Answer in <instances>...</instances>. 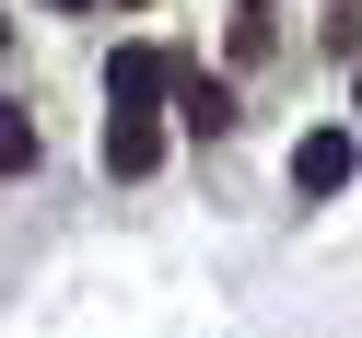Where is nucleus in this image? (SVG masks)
Returning <instances> with one entry per match:
<instances>
[{
  "label": "nucleus",
  "instance_id": "1",
  "mask_svg": "<svg viewBox=\"0 0 362 338\" xmlns=\"http://www.w3.org/2000/svg\"><path fill=\"white\" fill-rule=\"evenodd\" d=\"M164 94H175V59L164 47H117V71H105V128H152Z\"/></svg>",
  "mask_w": 362,
  "mask_h": 338
},
{
  "label": "nucleus",
  "instance_id": "2",
  "mask_svg": "<svg viewBox=\"0 0 362 338\" xmlns=\"http://www.w3.org/2000/svg\"><path fill=\"white\" fill-rule=\"evenodd\" d=\"M292 187H351V128H304V152H292Z\"/></svg>",
  "mask_w": 362,
  "mask_h": 338
},
{
  "label": "nucleus",
  "instance_id": "3",
  "mask_svg": "<svg viewBox=\"0 0 362 338\" xmlns=\"http://www.w3.org/2000/svg\"><path fill=\"white\" fill-rule=\"evenodd\" d=\"M175 105H187L199 140H211V128H234V94H222V82H199V71H175Z\"/></svg>",
  "mask_w": 362,
  "mask_h": 338
},
{
  "label": "nucleus",
  "instance_id": "4",
  "mask_svg": "<svg viewBox=\"0 0 362 338\" xmlns=\"http://www.w3.org/2000/svg\"><path fill=\"white\" fill-rule=\"evenodd\" d=\"M105 164H117V175H152V164H164V128H105Z\"/></svg>",
  "mask_w": 362,
  "mask_h": 338
},
{
  "label": "nucleus",
  "instance_id": "5",
  "mask_svg": "<svg viewBox=\"0 0 362 338\" xmlns=\"http://www.w3.org/2000/svg\"><path fill=\"white\" fill-rule=\"evenodd\" d=\"M35 164V117H24V105H0V175H24Z\"/></svg>",
  "mask_w": 362,
  "mask_h": 338
},
{
  "label": "nucleus",
  "instance_id": "6",
  "mask_svg": "<svg viewBox=\"0 0 362 338\" xmlns=\"http://www.w3.org/2000/svg\"><path fill=\"white\" fill-rule=\"evenodd\" d=\"M0 47H12V12H0Z\"/></svg>",
  "mask_w": 362,
  "mask_h": 338
},
{
  "label": "nucleus",
  "instance_id": "7",
  "mask_svg": "<svg viewBox=\"0 0 362 338\" xmlns=\"http://www.w3.org/2000/svg\"><path fill=\"white\" fill-rule=\"evenodd\" d=\"M47 12H82V0H47Z\"/></svg>",
  "mask_w": 362,
  "mask_h": 338
},
{
  "label": "nucleus",
  "instance_id": "8",
  "mask_svg": "<svg viewBox=\"0 0 362 338\" xmlns=\"http://www.w3.org/2000/svg\"><path fill=\"white\" fill-rule=\"evenodd\" d=\"M351 105H362V94H351Z\"/></svg>",
  "mask_w": 362,
  "mask_h": 338
}]
</instances>
